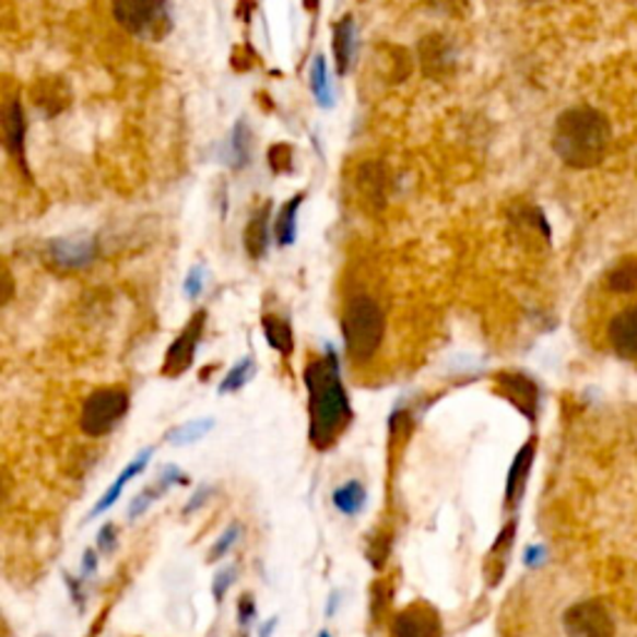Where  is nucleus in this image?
<instances>
[{
  "label": "nucleus",
  "instance_id": "1a4fd4ad",
  "mask_svg": "<svg viewBox=\"0 0 637 637\" xmlns=\"http://www.w3.org/2000/svg\"><path fill=\"white\" fill-rule=\"evenodd\" d=\"M444 623L438 610L424 603V600H416L397 613L391 625V637H441Z\"/></svg>",
  "mask_w": 637,
  "mask_h": 637
},
{
  "label": "nucleus",
  "instance_id": "58836bf2",
  "mask_svg": "<svg viewBox=\"0 0 637 637\" xmlns=\"http://www.w3.org/2000/svg\"><path fill=\"white\" fill-rule=\"evenodd\" d=\"M276 625H280V617L272 615L269 621H264L262 625H259V637H272L274 630H276Z\"/></svg>",
  "mask_w": 637,
  "mask_h": 637
},
{
  "label": "nucleus",
  "instance_id": "b1692460",
  "mask_svg": "<svg viewBox=\"0 0 637 637\" xmlns=\"http://www.w3.org/2000/svg\"><path fill=\"white\" fill-rule=\"evenodd\" d=\"M607 286L617 294L637 290V257H625L607 274Z\"/></svg>",
  "mask_w": 637,
  "mask_h": 637
},
{
  "label": "nucleus",
  "instance_id": "c9c22d12",
  "mask_svg": "<svg viewBox=\"0 0 637 637\" xmlns=\"http://www.w3.org/2000/svg\"><path fill=\"white\" fill-rule=\"evenodd\" d=\"M157 481H160V483H165L167 488L179 486V483H182V486H187V483H190V475H185L182 469H179V465L169 463V465H165L163 471L157 473Z\"/></svg>",
  "mask_w": 637,
  "mask_h": 637
},
{
  "label": "nucleus",
  "instance_id": "6ab92c4d",
  "mask_svg": "<svg viewBox=\"0 0 637 637\" xmlns=\"http://www.w3.org/2000/svg\"><path fill=\"white\" fill-rule=\"evenodd\" d=\"M262 331H264V339L267 344L274 349V352H280L282 356H292L294 354V331L292 325L282 317H276V314H264L262 317Z\"/></svg>",
  "mask_w": 637,
  "mask_h": 637
},
{
  "label": "nucleus",
  "instance_id": "ddd939ff",
  "mask_svg": "<svg viewBox=\"0 0 637 637\" xmlns=\"http://www.w3.org/2000/svg\"><path fill=\"white\" fill-rule=\"evenodd\" d=\"M610 346L617 356L637 362V307H630L613 317L607 327Z\"/></svg>",
  "mask_w": 637,
  "mask_h": 637
},
{
  "label": "nucleus",
  "instance_id": "f257e3e1",
  "mask_svg": "<svg viewBox=\"0 0 637 637\" xmlns=\"http://www.w3.org/2000/svg\"><path fill=\"white\" fill-rule=\"evenodd\" d=\"M304 386L309 397V444L317 451H329L354 418L352 401L341 381L337 349L327 344L325 354L311 358L304 369Z\"/></svg>",
  "mask_w": 637,
  "mask_h": 637
},
{
  "label": "nucleus",
  "instance_id": "72a5a7b5",
  "mask_svg": "<svg viewBox=\"0 0 637 637\" xmlns=\"http://www.w3.org/2000/svg\"><path fill=\"white\" fill-rule=\"evenodd\" d=\"M115 548H118V526L105 523L97 531V551L103 555H110Z\"/></svg>",
  "mask_w": 637,
  "mask_h": 637
},
{
  "label": "nucleus",
  "instance_id": "cd10ccee",
  "mask_svg": "<svg viewBox=\"0 0 637 637\" xmlns=\"http://www.w3.org/2000/svg\"><path fill=\"white\" fill-rule=\"evenodd\" d=\"M358 185L364 187L371 202L381 204V200H384V173H381V167L366 165L362 169V179H358Z\"/></svg>",
  "mask_w": 637,
  "mask_h": 637
},
{
  "label": "nucleus",
  "instance_id": "20e7f679",
  "mask_svg": "<svg viewBox=\"0 0 637 637\" xmlns=\"http://www.w3.org/2000/svg\"><path fill=\"white\" fill-rule=\"evenodd\" d=\"M130 397L120 386L110 389H97L90 393L80 409V430L90 438H101L113 434L115 426L128 416Z\"/></svg>",
  "mask_w": 637,
  "mask_h": 637
},
{
  "label": "nucleus",
  "instance_id": "4be33fe9",
  "mask_svg": "<svg viewBox=\"0 0 637 637\" xmlns=\"http://www.w3.org/2000/svg\"><path fill=\"white\" fill-rule=\"evenodd\" d=\"M212 428H214V418L212 416L192 418V421H187V424L167 428L165 441L173 444V446H192L197 441H202V438L208 436Z\"/></svg>",
  "mask_w": 637,
  "mask_h": 637
},
{
  "label": "nucleus",
  "instance_id": "0eeeda50",
  "mask_svg": "<svg viewBox=\"0 0 637 637\" xmlns=\"http://www.w3.org/2000/svg\"><path fill=\"white\" fill-rule=\"evenodd\" d=\"M204 325H208V311L200 309L194 311L190 321H187L185 329L179 331V337L169 344L165 362H163V374L167 379H177L192 369L194 356H197V346H200L202 334H204Z\"/></svg>",
  "mask_w": 637,
  "mask_h": 637
},
{
  "label": "nucleus",
  "instance_id": "2eb2a0df",
  "mask_svg": "<svg viewBox=\"0 0 637 637\" xmlns=\"http://www.w3.org/2000/svg\"><path fill=\"white\" fill-rule=\"evenodd\" d=\"M3 138L5 148L15 157V163L25 169V115L23 105L13 101L3 113Z\"/></svg>",
  "mask_w": 637,
  "mask_h": 637
},
{
  "label": "nucleus",
  "instance_id": "aec40b11",
  "mask_svg": "<svg viewBox=\"0 0 637 637\" xmlns=\"http://www.w3.org/2000/svg\"><path fill=\"white\" fill-rule=\"evenodd\" d=\"M245 247L247 255L252 259H262L269 247V204L255 212V217L249 220L245 229Z\"/></svg>",
  "mask_w": 637,
  "mask_h": 637
},
{
  "label": "nucleus",
  "instance_id": "9d476101",
  "mask_svg": "<svg viewBox=\"0 0 637 637\" xmlns=\"http://www.w3.org/2000/svg\"><path fill=\"white\" fill-rule=\"evenodd\" d=\"M95 255L97 245L93 237H60L52 239L48 245L50 262L58 269H68V272H75V269H85L87 264H93Z\"/></svg>",
  "mask_w": 637,
  "mask_h": 637
},
{
  "label": "nucleus",
  "instance_id": "393cba45",
  "mask_svg": "<svg viewBox=\"0 0 637 637\" xmlns=\"http://www.w3.org/2000/svg\"><path fill=\"white\" fill-rule=\"evenodd\" d=\"M169 488L165 486V483H155V486H145L142 488L138 496H134L132 500H130V508H128V516H130V520H134V518H140L142 514H148V508L155 504V500H160L165 496Z\"/></svg>",
  "mask_w": 637,
  "mask_h": 637
},
{
  "label": "nucleus",
  "instance_id": "a19ab883",
  "mask_svg": "<svg viewBox=\"0 0 637 637\" xmlns=\"http://www.w3.org/2000/svg\"><path fill=\"white\" fill-rule=\"evenodd\" d=\"M436 8H444V11H459V5H463L465 0H430Z\"/></svg>",
  "mask_w": 637,
  "mask_h": 637
},
{
  "label": "nucleus",
  "instance_id": "ea45409f",
  "mask_svg": "<svg viewBox=\"0 0 637 637\" xmlns=\"http://www.w3.org/2000/svg\"><path fill=\"white\" fill-rule=\"evenodd\" d=\"M543 558V551H541V545H531L526 553V565H531V568H535L538 563H541Z\"/></svg>",
  "mask_w": 637,
  "mask_h": 637
},
{
  "label": "nucleus",
  "instance_id": "4468645a",
  "mask_svg": "<svg viewBox=\"0 0 637 637\" xmlns=\"http://www.w3.org/2000/svg\"><path fill=\"white\" fill-rule=\"evenodd\" d=\"M516 520H510V523L504 526V531L498 533L496 541H493L491 551L486 555V580L488 586H498L500 580H504V573H506V565L510 558V548H514L516 543Z\"/></svg>",
  "mask_w": 637,
  "mask_h": 637
},
{
  "label": "nucleus",
  "instance_id": "2f4dec72",
  "mask_svg": "<svg viewBox=\"0 0 637 637\" xmlns=\"http://www.w3.org/2000/svg\"><path fill=\"white\" fill-rule=\"evenodd\" d=\"M269 163H272L274 173H292V148L290 145H274L269 150Z\"/></svg>",
  "mask_w": 637,
  "mask_h": 637
},
{
  "label": "nucleus",
  "instance_id": "9b49d317",
  "mask_svg": "<svg viewBox=\"0 0 637 637\" xmlns=\"http://www.w3.org/2000/svg\"><path fill=\"white\" fill-rule=\"evenodd\" d=\"M535 446H538L535 438L526 441L518 448L514 463H510L508 479H506V500H504L506 508H516L520 500H523V493L528 486V479H531V469L535 461Z\"/></svg>",
  "mask_w": 637,
  "mask_h": 637
},
{
  "label": "nucleus",
  "instance_id": "473e14b6",
  "mask_svg": "<svg viewBox=\"0 0 637 637\" xmlns=\"http://www.w3.org/2000/svg\"><path fill=\"white\" fill-rule=\"evenodd\" d=\"M255 617H257L255 595L252 593L239 595V600H237V623H239V627H249L255 623Z\"/></svg>",
  "mask_w": 637,
  "mask_h": 637
},
{
  "label": "nucleus",
  "instance_id": "c03bdc74",
  "mask_svg": "<svg viewBox=\"0 0 637 637\" xmlns=\"http://www.w3.org/2000/svg\"><path fill=\"white\" fill-rule=\"evenodd\" d=\"M239 637H249V635H247V633H241V635H239Z\"/></svg>",
  "mask_w": 637,
  "mask_h": 637
},
{
  "label": "nucleus",
  "instance_id": "6e6552de",
  "mask_svg": "<svg viewBox=\"0 0 637 637\" xmlns=\"http://www.w3.org/2000/svg\"><path fill=\"white\" fill-rule=\"evenodd\" d=\"M496 391L528 421L538 418V409H541V389H538V384L531 379V376H526L520 371H500L496 376Z\"/></svg>",
  "mask_w": 637,
  "mask_h": 637
},
{
  "label": "nucleus",
  "instance_id": "c85d7f7f",
  "mask_svg": "<svg viewBox=\"0 0 637 637\" xmlns=\"http://www.w3.org/2000/svg\"><path fill=\"white\" fill-rule=\"evenodd\" d=\"M249 145H252V140H249L247 125L239 122L235 128V134H232V165H235V167H245L247 165Z\"/></svg>",
  "mask_w": 637,
  "mask_h": 637
},
{
  "label": "nucleus",
  "instance_id": "e433bc0d",
  "mask_svg": "<svg viewBox=\"0 0 637 637\" xmlns=\"http://www.w3.org/2000/svg\"><path fill=\"white\" fill-rule=\"evenodd\" d=\"M212 496H214V488H212V486H200V488H197V491L192 493V498L185 504L182 516L187 518V516L197 514V510H200L204 504H208V500H210Z\"/></svg>",
  "mask_w": 637,
  "mask_h": 637
},
{
  "label": "nucleus",
  "instance_id": "a211bd4d",
  "mask_svg": "<svg viewBox=\"0 0 637 637\" xmlns=\"http://www.w3.org/2000/svg\"><path fill=\"white\" fill-rule=\"evenodd\" d=\"M304 202V192L294 194L290 202L282 204L280 214L274 220V239L280 247H292L294 239H297V214Z\"/></svg>",
  "mask_w": 637,
  "mask_h": 637
},
{
  "label": "nucleus",
  "instance_id": "412c9836",
  "mask_svg": "<svg viewBox=\"0 0 637 637\" xmlns=\"http://www.w3.org/2000/svg\"><path fill=\"white\" fill-rule=\"evenodd\" d=\"M354 17L344 15L334 25V58H337V73L344 75L349 70V62L354 56Z\"/></svg>",
  "mask_w": 637,
  "mask_h": 637
},
{
  "label": "nucleus",
  "instance_id": "39448f33",
  "mask_svg": "<svg viewBox=\"0 0 637 637\" xmlns=\"http://www.w3.org/2000/svg\"><path fill=\"white\" fill-rule=\"evenodd\" d=\"M113 15L125 31L140 38H165L169 25L167 0H113Z\"/></svg>",
  "mask_w": 637,
  "mask_h": 637
},
{
  "label": "nucleus",
  "instance_id": "f8f14e48",
  "mask_svg": "<svg viewBox=\"0 0 637 637\" xmlns=\"http://www.w3.org/2000/svg\"><path fill=\"white\" fill-rule=\"evenodd\" d=\"M152 453H155V448L152 446H148V448H142V451L134 456V459L125 465V469L120 471V475L118 479H115L110 486H107V491L103 493L101 498H97V504L93 506V510H90L87 514V520H93V518H97L101 514H105V510H110L115 504H118L120 500V496H122V491H125V486H128V483L134 479V475H140L142 471L148 469V463H150V459H152Z\"/></svg>",
  "mask_w": 637,
  "mask_h": 637
},
{
  "label": "nucleus",
  "instance_id": "423d86ee",
  "mask_svg": "<svg viewBox=\"0 0 637 637\" xmlns=\"http://www.w3.org/2000/svg\"><path fill=\"white\" fill-rule=\"evenodd\" d=\"M563 630L568 637H613L615 621L600 600H582L563 613Z\"/></svg>",
  "mask_w": 637,
  "mask_h": 637
},
{
  "label": "nucleus",
  "instance_id": "a878e982",
  "mask_svg": "<svg viewBox=\"0 0 637 637\" xmlns=\"http://www.w3.org/2000/svg\"><path fill=\"white\" fill-rule=\"evenodd\" d=\"M311 93L317 97V103L325 107L331 105V87H329V78H327V62L325 58H317L311 66Z\"/></svg>",
  "mask_w": 637,
  "mask_h": 637
},
{
  "label": "nucleus",
  "instance_id": "f704fd0d",
  "mask_svg": "<svg viewBox=\"0 0 637 637\" xmlns=\"http://www.w3.org/2000/svg\"><path fill=\"white\" fill-rule=\"evenodd\" d=\"M204 292V269L202 267H192L190 274L185 280V297L187 299H200V294Z\"/></svg>",
  "mask_w": 637,
  "mask_h": 637
},
{
  "label": "nucleus",
  "instance_id": "c756f323",
  "mask_svg": "<svg viewBox=\"0 0 637 637\" xmlns=\"http://www.w3.org/2000/svg\"><path fill=\"white\" fill-rule=\"evenodd\" d=\"M235 580H237V568L235 565H224V568H220L217 573H214V578H212V598H214V603L222 605L224 603V598H227V590L235 586Z\"/></svg>",
  "mask_w": 637,
  "mask_h": 637
},
{
  "label": "nucleus",
  "instance_id": "f03ea898",
  "mask_svg": "<svg viewBox=\"0 0 637 637\" xmlns=\"http://www.w3.org/2000/svg\"><path fill=\"white\" fill-rule=\"evenodd\" d=\"M610 145V122L593 107H570L553 128V150L573 169L603 163Z\"/></svg>",
  "mask_w": 637,
  "mask_h": 637
},
{
  "label": "nucleus",
  "instance_id": "7ed1b4c3",
  "mask_svg": "<svg viewBox=\"0 0 637 637\" xmlns=\"http://www.w3.org/2000/svg\"><path fill=\"white\" fill-rule=\"evenodd\" d=\"M384 311L369 294H356L346 302L344 314H341V334H344V346L352 362H371L384 341Z\"/></svg>",
  "mask_w": 637,
  "mask_h": 637
},
{
  "label": "nucleus",
  "instance_id": "dca6fc26",
  "mask_svg": "<svg viewBox=\"0 0 637 637\" xmlns=\"http://www.w3.org/2000/svg\"><path fill=\"white\" fill-rule=\"evenodd\" d=\"M453 66V52L448 48L441 35H428L421 43V68L426 75H444Z\"/></svg>",
  "mask_w": 637,
  "mask_h": 637
},
{
  "label": "nucleus",
  "instance_id": "f3484780",
  "mask_svg": "<svg viewBox=\"0 0 637 637\" xmlns=\"http://www.w3.org/2000/svg\"><path fill=\"white\" fill-rule=\"evenodd\" d=\"M366 500H369V493H366V486L358 479L344 481L341 486L334 488V493H331V504H334V508L341 516H349V518L362 514Z\"/></svg>",
  "mask_w": 637,
  "mask_h": 637
},
{
  "label": "nucleus",
  "instance_id": "37998d69",
  "mask_svg": "<svg viewBox=\"0 0 637 637\" xmlns=\"http://www.w3.org/2000/svg\"><path fill=\"white\" fill-rule=\"evenodd\" d=\"M317 637H334V635H331V633H329V630H321V633H319V635H317Z\"/></svg>",
  "mask_w": 637,
  "mask_h": 637
},
{
  "label": "nucleus",
  "instance_id": "5701e85b",
  "mask_svg": "<svg viewBox=\"0 0 637 637\" xmlns=\"http://www.w3.org/2000/svg\"><path fill=\"white\" fill-rule=\"evenodd\" d=\"M255 374H257L255 358L252 356H241L239 362L227 371V376H224V379L220 381L217 393H220V397H227V393H237L239 389H245V386L255 379Z\"/></svg>",
  "mask_w": 637,
  "mask_h": 637
},
{
  "label": "nucleus",
  "instance_id": "4c0bfd02",
  "mask_svg": "<svg viewBox=\"0 0 637 637\" xmlns=\"http://www.w3.org/2000/svg\"><path fill=\"white\" fill-rule=\"evenodd\" d=\"M97 565H101V561H97V551L87 548V551L83 553V565H80V568H83V570H80V576H83V578L95 576Z\"/></svg>",
  "mask_w": 637,
  "mask_h": 637
},
{
  "label": "nucleus",
  "instance_id": "7c9ffc66",
  "mask_svg": "<svg viewBox=\"0 0 637 637\" xmlns=\"http://www.w3.org/2000/svg\"><path fill=\"white\" fill-rule=\"evenodd\" d=\"M62 578H66L68 595H70V600H73V605L78 607V613H83L85 605H87V593H85V582H83V578L70 576V573H62Z\"/></svg>",
  "mask_w": 637,
  "mask_h": 637
},
{
  "label": "nucleus",
  "instance_id": "79ce46f5",
  "mask_svg": "<svg viewBox=\"0 0 637 637\" xmlns=\"http://www.w3.org/2000/svg\"><path fill=\"white\" fill-rule=\"evenodd\" d=\"M304 5H307V8H309V11H314V8H317V5H319V0H304Z\"/></svg>",
  "mask_w": 637,
  "mask_h": 637
},
{
  "label": "nucleus",
  "instance_id": "bb28decb",
  "mask_svg": "<svg viewBox=\"0 0 637 637\" xmlns=\"http://www.w3.org/2000/svg\"><path fill=\"white\" fill-rule=\"evenodd\" d=\"M239 535H241V526L239 523H229L227 528H224L222 535L212 545V551L208 555V563H220L224 555L232 551V545L239 541Z\"/></svg>",
  "mask_w": 637,
  "mask_h": 637
}]
</instances>
